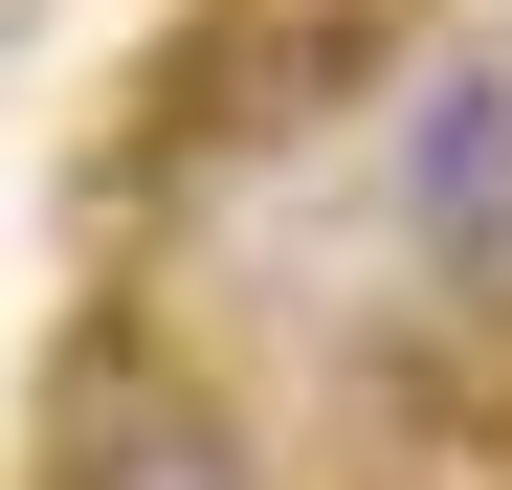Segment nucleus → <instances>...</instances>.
<instances>
[{
    "mask_svg": "<svg viewBox=\"0 0 512 490\" xmlns=\"http://www.w3.org/2000/svg\"><path fill=\"white\" fill-rule=\"evenodd\" d=\"M67 490H268V468H245V424L201 379H112L90 424H67Z\"/></svg>",
    "mask_w": 512,
    "mask_h": 490,
    "instance_id": "f257e3e1",
    "label": "nucleus"
}]
</instances>
